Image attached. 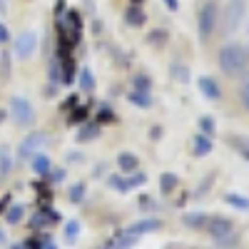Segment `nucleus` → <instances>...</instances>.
Segmentation results:
<instances>
[{"label":"nucleus","mask_w":249,"mask_h":249,"mask_svg":"<svg viewBox=\"0 0 249 249\" xmlns=\"http://www.w3.org/2000/svg\"><path fill=\"white\" fill-rule=\"evenodd\" d=\"M217 65L224 77H242L249 68V50L242 43H224L217 50Z\"/></svg>","instance_id":"1"},{"label":"nucleus","mask_w":249,"mask_h":249,"mask_svg":"<svg viewBox=\"0 0 249 249\" xmlns=\"http://www.w3.org/2000/svg\"><path fill=\"white\" fill-rule=\"evenodd\" d=\"M197 37L199 43H210V40L217 35V25H219V3L214 0H204V3L197 8Z\"/></svg>","instance_id":"2"},{"label":"nucleus","mask_w":249,"mask_h":249,"mask_svg":"<svg viewBox=\"0 0 249 249\" xmlns=\"http://www.w3.org/2000/svg\"><path fill=\"white\" fill-rule=\"evenodd\" d=\"M244 15H247V0H227V5L219 8V25H217L219 35L232 37L239 30Z\"/></svg>","instance_id":"3"},{"label":"nucleus","mask_w":249,"mask_h":249,"mask_svg":"<svg viewBox=\"0 0 249 249\" xmlns=\"http://www.w3.org/2000/svg\"><path fill=\"white\" fill-rule=\"evenodd\" d=\"M204 232L210 234L217 244H230L234 237H237V227L230 217H210L204 224Z\"/></svg>","instance_id":"4"},{"label":"nucleus","mask_w":249,"mask_h":249,"mask_svg":"<svg viewBox=\"0 0 249 249\" xmlns=\"http://www.w3.org/2000/svg\"><path fill=\"white\" fill-rule=\"evenodd\" d=\"M10 117H13V122L18 124V127H30V124L35 122V107H33V102L28 100V97H23V95H13L10 97Z\"/></svg>","instance_id":"5"},{"label":"nucleus","mask_w":249,"mask_h":249,"mask_svg":"<svg viewBox=\"0 0 249 249\" xmlns=\"http://www.w3.org/2000/svg\"><path fill=\"white\" fill-rule=\"evenodd\" d=\"M48 140H50V137H48V132H45V130L28 132L23 140H20V144H18V160H30L35 152L45 150Z\"/></svg>","instance_id":"6"},{"label":"nucleus","mask_w":249,"mask_h":249,"mask_svg":"<svg viewBox=\"0 0 249 249\" xmlns=\"http://www.w3.org/2000/svg\"><path fill=\"white\" fill-rule=\"evenodd\" d=\"M37 50V33L35 30H23L18 37H15V43H13V55L18 60H30Z\"/></svg>","instance_id":"7"},{"label":"nucleus","mask_w":249,"mask_h":249,"mask_svg":"<svg viewBox=\"0 0 249 249\" xmlns=\"http://www.w3.org/2000/svg\"><path fill=\"white\" fill-rule=\"evenodd\" d=\"M197 88H199V92H202L207 100H212V102L222 100V88H219V82H217L212 75H199V77H197Z\"/></svg>","instance_id":"8"},{"label":"nucleus","mask_w":249,"mask_h":249,"mask_svg":"<svg viewBox=\"0 0 249 249\" xmlns=\"http://www.w3.org/2000/svg\"><path fill=\"white\" fill-rule=\"evenodd\" d=\"M117 167H120L122 175H132V172L140 170V157L135 152H130V150H122L117 155Z\"/></svg>","instance_id":"9"},{"label":"nucleus","mask_w":249,"mask_h":249,"mask_svg":"<svg viewBox=\"0 0 249 249\" xmlns=\"http://www.w3.org/2000/svg\"><path fill=\"white\" fill-rule=\"evenodd\" d=\"M212 150H214L212 137H207V135H202V132H197V135L192 137V155H195V157H207Z\"/></svg>","instance_id":"10"},{"label":"nucleus","mask_w":249,"mask_h":249,"mask_svg":"<svg viewBox=\"0 0 249 249\" xmlns=\"http://www.w3.org/2000/svg\"><path fill=\"white\" fill-rule=\"evenodd\" d=\"M30 164H33V172L35 175H40V177H48L50 175V170H53V162H50V157L40 150V152H35L33 157H30Z\"/></svg>","instance_id":"11"},{"label":"nucleus","mask_w":249,"mask_h":249,"mask_svg":"<svg viewBox=\"0 0 249 249\" xmlns=\"http://www.w3.org/2000/svg\"><path fill=\"white\" fill-rule=\"evenodd\" d=\"M160 227H162V222H160V219H140V222L130 224L124 232H130V234H135V237H142V234H147V232L160 230Z\"/></svg>","instance_id":"12"},{"label":"nucleus","mask_w":249,"mask_h":249,"mask_svg":"<svg viewBox=\"0 0 249 249\" xmlns=\"http://www.w3.org/2000/svg\"><path fill=\"white\" fill-rule=\"evenodd\" d=\"M124 23H127L130 28H142L144 23H147V13L135 3V5H130L127 10H124Z\"/></svg>","instance_id":"13"},{"label":"nucleus","mask_w":249,"mask_h":249,"mask_svg":"<svg viewBox=\"0 0 249 249\" xmlns=\"http://www.w3.org/2000/svg\"><path fill=\"white\" fill-rule=\"evenodd\" d=\"M100 135H102V124L100 122H88V124H82V127H80V132L75 135V140L77 142H92Z\"/></svg>","instance_id":"14"},{"label":"nucleus","mask_w":249,"mask_h":249,"mask_svg":"<svg viewBox=\"0 0 249 249\" xmlns=\"http://www.w3.org/2000/svg\"><path fill=\"white\" fill-rule=\"evenodd\" d=\"M137 242H140V237H135V234H130V232H120L112 242L105 244V249H132Z\"/></svg>","instance_id":"15"},{"label":"nucleus","mask_w":249,"mask_h":249,"mask_svg":"<svg viewBox=\"0 0 249 249\" xmlns=\"http://www.w3.org/2000/svg\"><path fill=\"white\" fill-rule=\"evenodd\" d=\"M227 142H230V147H232L239 157H244V160L249 162V137H247V135H230V137H227Z\"/></svg>","instance_id":"16"},{"label":"nucleus","mask_w":249,"mask_h":249,"mask_svg":"<svg viewBox=\"0 0 249 249\" xmlns=\"http://www.w3.org/2000/svg\"><path fill=\"white\" fill-rule=\"evenodd\" d=\"M207 219H210V214H207V212H187V214L182 217V222H184L187 227H190V230H195V232L204 230Z\"/></svg>","instance_id":"17"},{"label":"nucleus","mask_w":249,"mask_h":249,"mask_svg":"<svg viewBox=\"0 0 249 249\" xmlns=\"http://www.w3.org/2000/svg\"><path fill=\"white\" fill-rule=\"evenodd\" d=\"M77 85H80L82 92H92V90H95V75H92L90 68H82V70H80V75H77Z\"/></svg>","instance_id":"18"},{"label":"nucleus","mask_w":249,"mask_h":249,"mask_svg":"<svg viewBox=\"0 0 249 249\" xmlns=\"http://www.w3.org/2000/svg\"><path fill=\"white\" fill-rule=\"evenodd\" d=\"M177 184H179V177H177L175 172H162V175H160V190H162L164 195L175 192Z\"/></svg>","instance_id":"19"},{"label":"nucleus","mask_w":249,"mask_h":249,"mask_svg":"<svg viewBox=\"0 0 249 249\" xmlns=\"http://www.w3.org/2000/svg\"><path fill=\"white\" fill-rule=\"evenodd\" d=\"M224 202L230 204V207H234V210H239V212H249V197H242L237 192H227L224 195Z\"/></svg>","instance_id":"20"},{"label":"nucleus","mask_w":249,"mask_h":249,"mask_svg":"<svg viewBox=\"0 0 249 249\" xmlns=\"http://www.w3.org/2000/svg\"><path fill=\"white\" fill-rule=\"evenodd\" d=\"M170 72H172V80H177V82H182V85H187L190 82V68L184 65V62H172L170 65Z\"/></svg>","instance_id":"21"},{"label":"nucleus","mask_w":249,"mask_h":249,"mask_svg":"<svg viewBox=\"0 0 249 249\" xmlns=\"http://www.w3.org/2000/svg\"><path fill=\"white\" fill-rule=\"evenodd\" d=\"M132 90L152 92V77H150L147 72H137V75H132Z\"/></svg>","instance_id":"22"},{"label":"nucleus","mask_w":249,"mask_h":249,"mask_svg":"<svg viewBox=\"0 0 249 249\" xmlns=\"http://www.w3.org/2000/svg\"><path fill=\"white\" fill-rule=\"evenodd\" d=\"M167 40H170V33L164 30V28H157V30H152L147 35V43L152 48H164V45H167Z\"/></svg>","instance_id":"23"},{"label":"nucleus","mask_w":249,"mask_h":249,"mask_svg":"<svg viewBox=\"0 0 249 249\" xmlns=\"http://www.w3.org/2000/svg\"><path fill=\"white\" fill-rule=\"evenodd\" d=\"M127 100L137 107H152V95L150 92H140V90H132L127 92Z\"/></svg>","instance_id":"24"},{"label":"nucleus","mask_w":249,"mask_h":249,"mask_svg":"<svg viewBox=\"0 0 249 249\" xmlns=\"http://www.w3.org/2000/svg\"><path fill=\"white\" fill-rule=\"evenodd\" d=\"M3 214H5V222H8V224H18L20 219L25 217V207H23V204H13V207H8Z\"/></svg>","instance_id":"25"},{"label":"nucleus","mask_w":249,"mask_h":249,"mask_svg":"<svg viewBox=\"0 0 249 249\" xmlns=\"http://www.w3.org/2000/svg\"><path fill=\"white\" fill-rule=\"evenodd\" d=\"M214 179H217V172H210V175H207L197 187H195V197H204L207 192H210L212 190V184H214Z\"/></svg>","instance_id":"26"},{"label":"nucleus","mask_w":249,"mask_h":249,"mask_svg":"<svg viewBox=\"0 0 249 249\" xmlns=\"http://www.w3.org/2000/svg\"><path fill=\"white\" fill-rule=\"evenodd\" d=\"M13 170V157H10V150L3 147L0 150V177H8Z\"/></svg>","instance_id":"27"},{"label":"nucleus","mask_w":249,"mask_h":249,"mask_svg":"<svg viewBox=\"0 0 249 249\" xmlns=\"http://www.w3.org/2000/svg\"><path fill=\"white\" fill-rule=\"evenodd\" d=\"M239 100H242V105H244V110L249 112V68L244 70V75H242V88H239Z\"/></svg>","instance_id":"28"},{"label":"nucleus","mask_w":249,"mask_h":249,"mask_svg":"<svg viewBox=\"0 0 249 249\" xmlns=\"http://www.w3.org/2000/svg\"><path fill=\"white\" fill-rule=\"evenodd\" d=\"M199 132L202 135H207V137H214L217 135V124H214V120L212 117H199Z\"/></svg>","instance_id":"29"},{"label":"nucleus","mask_w":249,"mask_h":249,"mask_svg":"<svg viewBox=\"0 0 249 249\" xmlns=\"http://www.w3.org/2000/svg\"><path fill=\"white\" fill-rule=\"evenodd\" d=\"M85 192H88V187H85V182H77V184H72L70 187V202H82L85 199Z\"/></svg>","instance_id":"30"},{"label":"nucleus","mask_w":249,"mask_h":249,"mask_svg":"<svg viewBox=\"0 0 249 249\" xmlns=\"http://www.w3.org/2000/svg\"><path fill=\"white\" fill-rule=\"evenodd\" d=\"M77 234H80V222H75V219L68 222V224H65V239H68V242H75Z\"/></svg>","instance_id":"31"},{"label":"nucleus","mask_w":249,"mask_h":249,"mask_svg":"<svg viewBox=\"0 0 249 249\" xmlns=\"http://www.w3.org/2000/svg\"><path fill=\"white\" fill-rule=\"evenodd\" d=\"M62 80V68H60V60L50 62V82H60Z\"/></svg>","instance_id":"32"},{"label":"nucleus","mask_w":249,"mask_h":249,"mask_svg":"<svg viewBox=\"0 0 249 249\" xmlns=\"http://www.w3.org/2000/svg\"><path fill=\"white\" fill-rule=\"evenodd\" d=\"M0 70H3L5 80L10 77V57H8V53H3V57H0Z\"/></svg>","instance_id":"33"},{"label":"nucleus","mask_w":249,"mask_h":249,"mask_svg":"<svg viewBox=\"0 0 249 249\" xmlns=\"http://www.w3.org/2000/svg\"><path fill=\"white\" fill-rule=\"evenodd\" d=\"M8 40H10V30H8V25H3V23H0V45H3V43H8Z\"/></svg>","instance_id":"34"},{"label":"nucleus","mask_w":249,"mask_h":249,"mask_svg":"<svg viewBox=\"0 0 249 249\" xmlns=\"http://www.w3.org/2000/svg\"><path fill=\"white\" fill-rule=\"evenodd\" d=\"M53 175H48L53 182H62V179H65V170H50Z\"/></svg>","instance_id":"35"},{"label":"nucleus","mask_w":249,"mask_h":249,"mask_svg":"<svg viewBox=\"0 0 249 249\" xmlns=\"http://www.w3.org/2000/svg\"><path fill=\"white\" fill-rule=\"evenodd\" d=\"M164 5H167L170 10H177L179 8V0H164Z\"/></svg>","instance_id":"36"},{"label":"nucleus","mask_w":249,"mask_h":249,"mask_svg":"<svg viewBox=\"0 0 249 249\" xmlns=\"http://www.w3.org/2000/svg\"><path fill=\"white\" fill-rule=\"evenodd\" d=\"M10 249H28V244H13Z\"/></svg>","instance_id":"37"},{"label":"nucleus","mask_w":249,"mask_h":249,"mask_svg":"<svg viewBox=\"0 0 249 249\" xmlns=\"http://www.w3.org/2000/svg\"><path fill=\"white\" fill-rule=\"evenodd\" d=\"M40 249H57V247H55V244H53V242H48V244H45V247H40Z\"/></svg>","instance_id":"38"},{"label":"nucleus","mask_w":249,"mask_h":249,"mask_svg":"<svg viewBox=\"0 0 249 249\" xmlns=\"http://www.w3.org/2000/svg\"><path fill=\"white\" fill-rule=\"evenodd\" d=\"M5 242V232H3V227H0V244Z\"/></svg>","instance_id":"39"},{"label":"nucleus","mask_w":249,"mask_h":249,"mask_svg":"<svg viewBox=\"0 0 249 249\" xmlns=\"http://www.w3.org/2000/svg\"><path fill=\"white\" fill-rule=\"evenodd\" d=\"M5 120V110H0V122H3Z\"/></svg>","instance_id":"40"},{"label":"nucleus","mask_w":249,"mask_h":249,"mask_svg":"<svg viewBox=\"0 0 249 249\" xmlns=\"http://www.w3.org/2000/svg\"><path fill=\"white\" fill-rule=\"evenodd\" d=\"M232 249H244V247H232Z\"/></svg>","instance_id":"41"},{"label":"nucleus","mask_w":249,"mask_h":249,"mask_svg":"<svg viewBox=\"0 0 249 249\" xmlns=\"http://www.w3.org/2000/svg\"><path fill=\"white\" fill-rule=\"evenodd\" d=\"M135 3H142V0H135Z\"/></svg>","instance_id":"42"},{"label":"nucleus","mask_w":249,"mask_h":249,"mask_svg":"<svg viewBox=\"0 0 249 249\" xmlns=\"http://www.w3.org/2000/svg\"><path fill=\"white\" fill-rule=\"evenodd\" d=\"M247 30H249V25H247Z\"/></svg>","instance_id":"43"},{"label":"nucleus","mask_w":249,"mask_h":249,"mask_svg":"<svg viewBox=\"0 0 249 249\" xmlns=\"http://www.w3.org/2000/svg\"><path fill=\"white\" fill-rule=\"evenodd\" d=\"M214 3H217V0H214Z\"/></svg>","instance_id":"44"}]
</instances>
